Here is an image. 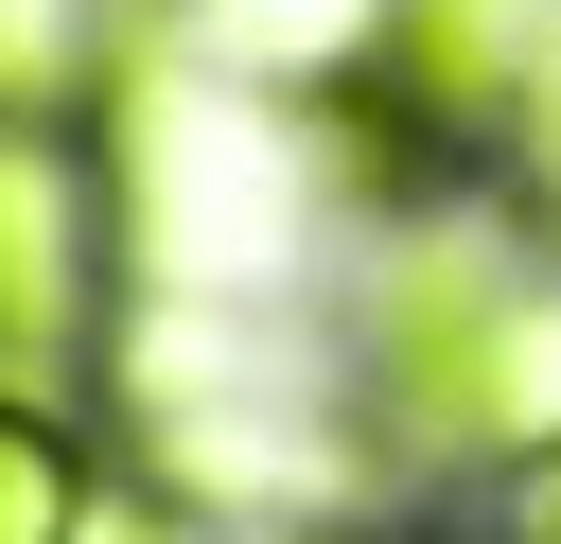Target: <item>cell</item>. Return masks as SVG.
I'll return each instance as SVG.
<instances>
[{"label":"cell","mask_w":561,"mask_h":544,"mask_svg":"<svg viewBox=\"0 0 561 544\" xmlns=\"http://www.w3.org/2000/svg\"><path fill=\"white\" fill-rule=\"evenodd\" d=\"M526 263H508V228L491 211H421L403 246H386V281H368V421L403 439V456H473L508 404H526Z\"/></svg>","instance_id":"cell-1"},{"label":"cell","mask_w":561,"mask_h":544,"mask_svg":"<svg viewBox=\"0 0 561 544\" xmlns=\"http://www.w3.org/2000/svg\"><path fill=\"white\" fill-rule=\"evenodd\" d=\"M123 333L105 105H0V386H88Z\"/></svg>","instance_id":"cell-2"},{"label":"cell","mask_w":561,"mask_h":544,"mask_svg":"<svg viewBox=\"0 0 561 544\" xmlns=\"http://www.w3.org/2000/svg\"><path fill=\"white\" fill-rule=\"evenodd\" d=\"M105 526V439L70 386H0V544H88Z\"/></svg>","instance_id":"cell-3"},{"label":"cell","mask_w":561,"mask_h":544,"mask_svg":"<svg viewBox=\"0 0 561 544\" xmlns=\"http://www.w3.org/2000/svg\"><path fill=\"white\" fill-rule=\"evenodd\" d=\"M158 0H0V105H105V70H140Z\"/></svg>","instance_id":"cell-4"},{"label":"cell","mask_w":561,"mask_h":544,"mask_svg":"<svg viewBox=\"0 0 561 544\" xmlns=\"http://www.w3.org/2000/svg\"><path fill=\"white\" fill-rule=\"evenodd\" d=\"M140 544H316V509H175V491H158Z\"/></svg>","instance_id":"cell-5"},{"label":"cell","mask_w":561,"mask_h":544,"mask_svg":"<svg viewBox=\"0 0 561 544\" xmlns=\"http://www.w3.org/2000/svg\"><path fill=\"white\" fill-rule=\"evenodd\" d=\"M491 544H561V439H526V456H508V491H491Z\"/></svg>","instance_id":"cell-6"}]
</instances>
